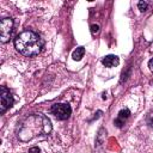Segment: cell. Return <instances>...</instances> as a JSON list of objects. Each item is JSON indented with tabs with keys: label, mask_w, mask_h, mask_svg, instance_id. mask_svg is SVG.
I'll return each instance as SVG.
<instances>
[{
	"label": "cell",
	"mask_w": 153,
	"mask_h": 153,
	"mask_svg": "<svg viewBox=\"0 0 153 153\" xmlns=\"http://www.w3.org/2000/svg\"><path fill=\"white\" fill-rule=\"evenodd\" d=\"M50 131H51L50 120L43 114H33L27 116L23 121L18 130V137L22 141H29L35 136L47 135Z\"/></svg>",
	"instance_id": "1"
},
{
	"label": "cell",
	"mask_w": 153,
	"mask_h": 153,
	"mask_svg": "<svg viewBox=\"0 0 153 153\" xmlns=\"http://www.w3.org/2000/svg\"><path fill=\"white\" fill-rule=\"evenodd\" d=\"M14 47L24 56H35L41 53L43 47V41L36 32L31 30H26L16 37Z\"/></svg>",
	"instance_id": "2"
},
{
	"label": "cell",
	"mask_w": 153,
	"mask_h": 153,
	"mask_svg": "<svg viewBox=\"0 0 153 153\" xmlns=\"http://www.w3.org/2000/svg\"><path fill=\"white\" fill-rule=\"evenodd\" d=\"M50 112L57 120H67L72 114V108L65 103H56L50 108Z\"/></svg>",
	"instance_id": "3"
},
{
	"label": "cell",
	"mask_w": 153,
	"mask_h": 153,
	"mask_svg": "<svg viewBox=\"0 0 153 153\" xmlns=\"http://www.w3.org/2000/svg\"><path fill=\"white\" fill-rule=\"evenodd\" d=\"M12 29H13V19L12 18L1 19V22H0V32H1L0 39H1L2 43H6L10 39Z\"/></svg>",
	"instance_id": "4"
},
{
	"label": "cell",
	"mask_w": 153,
	"mask_h": 153,
	"mask_svg": "<svg viewBox=\"0 0 153 153\" xmlns=\"http://www.w3.org/2000/svg\"><path fill=\"white\" fill-rule=\"evenodd\" d=\"M13 96L11 94L10 90H7L5 86H1V105H0V112L4 114L8 108L13 105Z\"/></svg>",
	"instance_id": "5"
},
{
	"label": "cell",
	"mask_w": 153,
	"mask_h": 153,
	"mask_svg": "<svg viewBox=\"0 0 153 153\" xmlns=\"http://www.w3.org/2000/svg\"><path fill=\"white\" fill-rule=\"evenodd\" d=\"M130 116V111H129V109H122L120 112H118V116H117V118L115 120V124H116V127H118V128H121L123 124H124V121L128 118Z\"/></svg>",
	"instance_id": "6"
},
{
	"label": "cell",
	"mask_w": 153,
	"mask_h": 153,
	"mask_svg": "<svg viewBox=\"0 0 153 153\" xmlns=\"http://www.w3.org/2000/svg\"><path fill=\"white\" fill-rule=\"evenodd\" d=\"M102 62H103V65H104L105 67L111 68V67L117 66L118 62H120V60H118V57H117L116 55H106V56L103 57Z\"/></svg>",
	"instance_id": "7"
},
{
	"label": "cell",
	"mask_w": 153,
	"mask_h": 153,
	"mask_svg": "<svg viewBox=\"0 0 153 153\" xmlns=\"http://www.w3.org/2000/svg\"><path fill=\"white\" fill-rule=\"evenodd\" d=\"M84 54H85L84 47H78V48L72 53V57H73V60H75V61H80V60L84 57Z\"/></svg>",
	"instance_id": "8"
},
{
	"label": "cell",
	"mask_w": 153,
	"mask_h": 153,
	"mask_svg": "<svg viewBox=\"0 0 153 153\" xmlns=\"http://www.w3.org/2000/svg\"><path fill=\"white\" fill-rule=\"evenodd\" d=\"M137 6H139V10H140L141 12H143V11L147 10V2H146V1H139Z\"/></svg>",
	"instance_id": "9"
},
{
	"label": "cell",
	"mask_w": 153,
	"mask_h": 153,
	"mask_svg": "<svg viewBox=\"0 0 153 153\" xmlns=\"http://www.w3.org/2000/svg\"><path fill=\"white\" fill-rule=\"evenodd\" d=\"M147 123L153 128V112H151V114L147 116Z\"/></svg>",
	"instance_id": "10"
},
{
	"label": "cell",
	"mask_w": 153,
	"mask_h": 153,
	"mask_svg": "<svg viewBox=\"0 0 153 153\" xmlns=\"http://www.w3.org/2000/svg\"><path fill=\"white\" fill-rule=\"evenodd\" d=\"M98 30H99V26H98L97 24H92V25H91V32H92V33L98 32Z\"/></svg>",
	"instance_id": "11"
},
{
	"label": "cell",
	"mask_w": 153,
	"mask_h": 153,
	"mask_svg": "<svg viewBox=\"0 0 153 153\" xmlns=\"http://www.w3.org/2000/svg\"><path fill=\"white\" fill-rule=\"evenodd\" d=\"M41 151H39V148L38 147H31L30 149H29V153H39Z\"/></svg>",
	"instance_id": "12"
},
{
	"label": "cell",
	"mask_w": 153,
	"mask_h": 153,
	"mask_svg": "<svg viewBox=\"0 0 153 153\" xmlns=\"http://www.w3.org/2000/svg\"><path fill=\"white\" fill-rule=\"evenodd\" d=\"M148 68H149V71H151V72H153V57L148 61Z\"/></svg>",
	"instance_id": "13"
}]
</instances>
